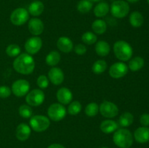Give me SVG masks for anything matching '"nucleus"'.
<instances>
[{
  "instance_id": "1a4fd4ad",
  "label": "nucleus",
  "mask_w": 149,
  "mask_h": 148,
  "mask_svg": "<svg viewBox=\"0 0 149 148\" xmlns=\"http://www.w3.org/2000/svg\"><path fill=\"white\" fill-rule=\"evenodd\" d=\"M99 111L103 117L108 118H114L119 114V108L117 105L107 100H105L101 103L99 107Z\"/></svg>"
},
{
  "instance_id": "e433bc0d",
  "label": "nucleus",
  "mask_w": 149,
  "mask_h": 148,
  "mask_svg": "<svg viewBox=\"0 0 149 148\" xmlns=\"http://www.w3.org/2000/svg\"><path fill=\"white\" fill-rule=\"evenodd\" d=\"M74 52L79 55H83L87 52V47L82 44H78L74 47Z\"/></svg>"
},
{
  "instance_id": "9b49d317",
  "label": "nucleus",
  "mask_w": 149,
  "mask_h": 148,
  "mask_svg": "<svg viewBox=\"0 0 149 148\" xmlns=\"http://www.w3.org/2000/svg\"><path fill=\"white\" fill-rule=\"evenodd\" d=\"M128 70V66L125 62H115L109 68V75L113 78H120L127 75Z\"/></svg>"
},
{
  "instance_id": "a878e982",
  "label": "nucleus",
  "mask_w": 149,
  "mask_h": 148,
  "mask_svg": "<svg viewBox=\"0 0 149 148\" xmlns=\"http://www.w3.org/2000/svg\"><path fill=\"white\" fill-rule=\"evenodd\" d=\"M92 28H93L94 33L98 35L103 34L107 30V25L104 20L101 19L95 20L92 24Z\"/></svg>"
},
{
  "instance_id": "72a5a7b5",
  "label": "nucleus",
  "mask_w": 149,
  "mask_h": 148,
  "mask_svg": "<svg viewBox=\"0 0 149 148\" xmlns=\"http://www.w3.org/2000/svg\"><path fill=\"white\" fill-rule=\"evenodd\" d=\"M19 114L21 117L24 118H31L33 115V110L32 108L29 104H22L19 107Z\"/></svg>"
},
{
  "instance_id": "c85d7f7f",
  "label": "nucleus",
  "mask_w": 149,
  "mask_h": 148,
  "mask_svg": "<svg viewBox=\"0 0 149 148\" xmlns=\"http://www.w3.org/2000/svg\"><path fill=\"white\" fill-rule=\"evenodd\" d=\"M93 8V2L90 0H81L77 4V10L82 14L88 13Z\"/></svg>"
},
{
  "instance_id": "f3484780",
  "label": "nucleus",
  "mask_w": 149,
  "mask_h": 148,
  "mask_svg": "<svg viewBox=\"0 0 149 148\" xmlns=\"http://www.w3.org/2000/svg\"><path fill=\"white\" fill-rule=\"evenodd\" d=\"M56 97L58 102L61 104H68L71 103V100H72L73 94L71 90L65 87H63L57 91Z\"/></svg>"
},
{
  "instance_id": "79ce46f5",
  "label": "nucleus",
  "mask_w": 149,
  "mask_h": 148,
  "mask_svg": "<svg viewBox=\"0 0 149 148\" xmlns=\"http://www.w3.org/2000/svg\"><path fill=\"white\" fill-rule=\"evenodd\" d=\"M101 148H108V147H102Z\"/></svg>"
},
{
  "instance_id": "c756f323",
  "label": "nucleus",
  "mask_w": 149,
  "mask_h": 148,
  "mask_svg": "<svg viewBox=\"0 0 149 148\" xmlns=\"http://www.w3.org/2000/svg\"><path fill=\"white\" fill-rule=\"evenodd\" d=\"M99 112V106L96 102H90L86 106L84 113L89 117H95Z\"/></svg>"
},
{
  "instance_id": "4c0bfd02",
  "label": "nucleus",
  "mask_w": 149,
  "mask_h": 148,
  "mask_svg": "<svg viewBox=\"0 0 149 148\" xmlns=\"http://www.w3.org/2000/svg\"><path fill=\"white\" fill-rule=\"evenodd\" d=\"M140 123L143 126H149V114L148 113H143L141 115L140 118Z\"/></svg>"
},
{
  "instance_id": "0eeeda50",
  "label": "nucleus",
  "mask_w": 149,
  "mask_h": 148,
  "mask_svg": "<svg viewBox=\"0 0 149 148\" xmlns=\"http://www.w3.org/2000/svg\"><path fill=\"white\" fill-rule=\"evenodd\" d=\"M29 13L25 8L19 7L13 10L10 15V21L15 26H22L28 21Z\"/></svg>"
},
{
  "instance_id": "4468645a",
  "label": "nucleus",
  "mask_w": 149,
  "mask_h": 148,
  "mask_svg": "<svg viewBox=\"0 0 149 148\" xmlns=\"http://www.w3.org/2000/svg\"><path fill=\"white\" fill-rule=\"evenodd\" d=\"M48 78L54 85H60L64 81V73L61 68L53 67L48 72Z\"/></svg>"
},
{
  "instance_id": "6ab92c4d",
  "label": "nucleus",
  "mask_w": 149,
  "mask_h": 148,
  "mask_svg": "<svg viewBox=\"0 0 149 148\" xmlns=\"http://www.w3.org/2000/svg\"><path fill=\"white\" fill-rule=\"evenodd\" d=\"M100 130L104 133H111L116 131L119 128V124L113 120H105L100 126Z\"/></svg>"
},
{
  "instance_id": "393cba45",
  "label": "nucleus",
  "mask_w": 149,
  "mask_h": 148,
  "mask_svg": "<svg viewBox=\"0 0 149 148\" xmlns=\"http://www.w3.org/2000/svg\"><path fill=\"white\" fill-rule=\"evenodd\" d=\"M134 121V116L132 113L129 112H125L122 113L119 119V126L126 128L132 124Z\"/></svg>"
},
{
  "instance_id": "6e6552de",
  "label": "nucleus",
  "mask_w": 149,
  "mask_h": 148,
  "mask_svg": "<svg viewBox=\"0 0 149 148\" xmlns=\"http://www.w3.org/2000/svg\"><path fill=\"white\" fill-rule=\"evenodd\" d=\"M45 99V93L41 89H33L29 91L26 97V102L28 104L33 107L41 105L44 102Z\"/></svg>"
},
{
  "instance_id": "c03bdc74",
  "label": "nucleus",
  "mask_w": 149,
  "mask_h": 148,
  "mask_svg": "<svg viewBox=\"0 0 149 148\" xmlns=\"http://www.w3.org/2000/svg\"><path fill=\"white\" fill-rule=\"evenodd\" d=\"M33 1H36V0H33Z\"/></svg>"
},
{
  "instance_id": "4be33fe9",
  "label": "nucleus",
  "mask_w": 149,
  "mask_h": 148,
  "mask_svg": "<svg viewBox=\"0 0 149 148\" xmlns=\"http://www.w3.org/2000/svg\"><path fill=\"white\" fill-rule=\"evenodd\" d=\"M110 7L106 1H100L94 9V14L97 17H103L109 13Z\"/></svg>"
},
{
  "instance_id": "c9c22d12",
  "label": "nucleus",
  "mask_w": 149,
  "mask_h": 148,
  "mask_svg": "<svg viewBox=\"0 0 149 148\" xmlns=\"http://www.w3.org/2000/svg\"><path fill=\"white\" fill-rule=\"evenodd\" d=\"M12 90L10 87L7 86H0V98L5 99L11 95Z\"/></svg>"
},
{
  "instance_id": "f257e3e1",
  "label": "nucleus",
  "mask_w": 149,
  "mask_h": 148,
  "mask_svg": "<svg viewBox=\"0 0 149 148\" xmlns=\"http://www.w3.org/2000/svg\"><path fill=\"white\" fill-rule=\"evenodd\" d=\"M13 68L16 72L23 75L32 73L35 68L34 59L28 53H22L15 59Z\"/></svg>"
},
{
  "instance_id": "f704fd0d",
  "label": "nucleus",
  "mask_w": 149,
  "mask_h": 148,
  "mask_svg": "<svg viewBox=\"0 0 149 148\" xmlns=\"http://www.w3.org/2000/svg\"><path fill=\"white\" fill-rule=\"evenodd\" d=\"M49 79L45 75H39L36 81L37 86L41 89H46L49 86Z\"/></svg>"
},
{
  "instance_id": "ddd939ff",
  "label": "nucleus",
  "mask_w": 149,
  "mask_h": 148,
  "mask_svg": "<svg viewBox=\"0 0 149 148\" xmlns=\"http://www.w3.org/2000/svg\"><path fill=\"white\" fill-rule=\"evenodd\" d=\"M28 28H29V32L32 35L39 36L43 33L45 26H44V23L42 20L34 17L29 20V24H28Z\"/></svg>"
},
{
  "instance_id": "ea45409f",
  "label": "nucleus",
  "mask_w": 149,
  "mask_h": 148,
  "mask_svg": "<svg viewBox=\"0 0 149 148\" xmlns=\"http://www.w3.org/2000/svg\"><path fill=\"white\" fill-rule=\"evenodd\" d=\"M138 1H139V0H127V1L129 3H136L138 2Z\"/></svg>"
},
{
  "instance_id": "2f4dec72",
  "label": "nucleus",
  "mask_w": 149,
  "mask_h": 148,
  "mask_svg": "<svg viewBox=\"0 0 149 148\" xmlns=\"http://www.w3.org/2000/svg\"><path fill=\"white\" fill-rule=\"evenodd\" d=\"M81 104L79 101H74L68 105V112L71 115H77L81 112Z\"/></svg>"
},
{
  "instance_id": "a211bd4d",
  "label": "nucleus",
  "mask_w": 149,
  "mask_h": 148,
  "mask_svg": "<svg viewBox=\"0 0 149 148\" xmlns=\"http://www.w3.org/2000/svg\"><path fill=\"white\" fill-rule=\"evenodd\" d=\"M58 49L64 53H69L74 49V44L71 39L66 36H61L57 41Z\"/></svg>"
},
{
  "instance_id": "cd10ccee",
  "label": "nucleus",
  "mask_w": 149,
  "mask_h": 148,
  "mask_svg": "<svg viewBox=\"0 0 149 148\" xmlns=\"http://www.w3.org/2000/svg\"><path fill=\"white\" fill-rule=\"evenodd\" d=\"M107 67L108 65L106 61L103 60V59H98L94 62L92 70L94 73L99 75V74H101L105 72L106 70L107 69Z\"/></svg>"
},
{
  "instance_id": "f03ea898",
  "label": "nucleus",
  "mask_w": 149,
  "mask_h": 148,
  "mask_svg": "<svg viewBox=\"0 0 149 148\" xmlns=\"http://www.w3.org/2000/svg\"><path fill=\"white\" fill-rule=\"evenodd\" d=\"M113 142L119 148H130L133 144V136L128 129H119L113 132Z\"/></svg>"
},
{
  "instance_id": "7c9ffc66",
  "label": "nucleus",
  "mask_w": 149,
  "mask_h": 148,
  "mask_svg": "<svg viewBox=\"0 0 149 148\" xmlns=\"http://www.w3.org/2000/svg\"><path fill=\"white\" fill-rule=\"evenodd\" d=\"M81 40L85 44L92 45L94 44L97 41V36L93 32H85L81 36Z\"/></svg>"
},
{
  "instance_id": "dca6fc26",
  "label": "nucleus",
  "mask_w": 149,
  "mask_h": 148,
  "mask_svg": "<svg viewBox=\"0 0 149 148\" xmlns=\"http://www.w3.org/2000/svg\"><path fill=\"white\" fill-rule=\"evenodd\" d=\"M134 138L138 143L144 144L149 142V128L141 126L138 128L134 132Z\"/></svg>"
},
{
  "instance_id": "5701e85b",
  "label": "nucleus",
  "mask_w": 149,
  "mask_h": 148,
  "mask_svg": "<svg viewBox=\"0 0 149 148\" xmlns=\"http://www.w3.org/2000/svg\"><path fill=\"white\" fill-rule=\"evenodd\" d=\"M130 23L134 28H139L143 24L144 18L143 15L140 12H132L130 16Z\"/></svg>"
},
{
  "instance_id": "b1692460",
  "label": "nucleus",
  "mask_w": 149,
  "mask_h": 148,
  "mask_svg": "<svg viewBox=\"0 0 149 148\" xmlns=\"http://www.w3.org/2000/svg\"><path fill=\"white\" fill-rule=\"evenodd\" d=\"M145 64V61H144L143 58L141 57H135L130 59L129 62V65H128V68L132 71H138L143 68Z\"/></svg>"
},
{
  "instance_id": "423d86ee",
  "label": "nucleus",
  "mask_w": 149,
  "mask_h": 148,
  "mask_svg": "<svg viewBox=\"0 0 149 148\" xmlns=\"http://www.w3.org/2000/svg\"><path fill=\"white\" fill-rule=\"evenodd\" d=\"M47 115L50 120L61 121L66 115V109L61 103H53L48 107Z\"/></svg>"
},
{
  "instance_id": "7ed1b4c3",
  "label": "nucleus",
  "mask_w": 149,
  "mask_h": 148,
  "mask_svg": "<svg viewBox=\"0 0 149 148\" xmlns=\"http://www.w3.org/2000/svg\"><path fill=\"white\" fill-rule=\"evenodd\" d=\"M113 53L117 59L126 62L131 59L133 54L132 46L125 41H118L113 44Z\"/></svg>"
},
{
  "instance_id": "a19ab883",
  "label": "nucleus",
  "mask_w": 149,
  "mask_h": 148,
  "mask_svg": "<svg viewBox=\"0 0 149 148\" xmlns=\"http://www.w3.org/2000/svg\"><path fill=\"white\" fill-rule=\"evenodd\" d=\"M92 2H100V1H103V0H90Z\"/></svg>"
},
{
  "instance_id": "f8f14e48",
  "label": "nucleus",
  "mask_w": 149,
  "mask_h": 148,
  "mask_svg": "<svg viewBox=\"0 0 149 148\" xmlns=\"http://www.w3.org/2000/svg\"><path fill=\"white\" fill-rule=\"evenodd\" d=\"M42 46V41L38 36H33L28 39L25 43V49L29 55H35L39 52Z\"/></svg>"
},
{
  "instance_id": "2eb2a0df",
  "label": "nucleus",
  "mask_w": 149,
  "mask_h": 148,
  "mask_svg": "<svg viewBox=\"0 0 149 148\" xmlns=\"http://www.w3.org/2000/svg\"><path fill=\"white\" fill-rule=\"evenodd\" d=\"M31 133V130L30 126L26 123H20L16 128V138L22 142L27 140L30 136Z\"/></svg>"
},
{
  "instance_id": "20e7f679",
  "label": "nucleus",
  "mask_w": 149,
  "mask_h": 148,
  "mask_svg": "<svg viewBox=\"0 0 149 148\" xmlns=\"http://www.w3.org/2000/svg\"><path fill=\"white\" fill-rule=\"evenodd\" d=\"M111 13L116 18H124L130 12V5L124 0H116L111 4Z\"/></svg>"
},
{
  "instance_id": "412c9836",
  "label": "nucleus",
  "mask_w": 149,
  "mask_h": 148,
  "mask_svg": "<svg viewBox=\"0 0 149 148\" xmlns=\"http://www.w3.org/2000/svg\"><path fill=\"white\" fill-rule=\"evenodd\" d=\"M111 48L109 43L105 41H99L96 43L95 52L100 57H106L110 53Z\"/></svg>"
},
{
  "instance_id": "37998d69",
  "label": "nucleus",
  "mask_w": 149,
  "mask_h": 148,
  "mask_svg": "<svg viewBox=\"0 0 149 148\" xmlns=\"http://www.w3.org/2000/svg\"><path fill=\"white\" fill-rule=\"evenodd\" d=\"M147 1H148V4H149V0H147Z\"/></svg>"
},
{
  "instance_id": "473e14b6",
  "label": "nucleus",
  "mask_w": 149,
  "mask_h": 148,
  "mask_svg": "<svg viewBox=\"0 0 149 148\" xmlns=\"http://www.w3.org/2000/svg\"><path fill=\"white\" fill-rule=\"evenodd\" d=\"M6 54L10 57H15L20 54V47L17 44H10L6 49Z\"/></svg>"
},
{
  "instance_id": "39448f33",
  "label": "nucleus",
  "mask_w": 149,
  "mask_h": 148,
  "mask_svg": "<svg viewBox=\"0 0 149 148\" xmlns=\"http://www.w3.org/2000/svg\"><path fill=\"white\" fill-rule=\"evenodd\" d=\"M30 126L34 131L43 132L49 128L50 120L47 117L41 115H36L31 117Z\"/></svg>"
},
{
  "instance_id": "58836bf2",
  "label": "nucleus",
  "mask_w": 149,
  "mask_h": 148,
  "mask_svg": "<svg viewBox=\"0 0 149 148\" xmlns=\"http://www.w3.org/2000/svg\"><path fill=\"white\" fill-rule=\"evenodd\" d=\"M47 148H65V147L63 146L61 144H52V145H49Z\"/></svg>"
},
{
  "instance_id": "bb28decb",
  "label": "nucleus",
  "mask_w": 149,
  "mask_h": 148,
  "mask_svg": "<svg viewBox=\"0 0 149 148\" xmlns=\"http://www.w3.org/2000/svg\"><path fill=\"white\" fill-rule=\"evenodd\" d=\"M60 60H61V55L57 51H52L49 52L46 57L45 59V62L49 66H55L59 63Z\"/></svg>"
},
{
  "instance_id": "aec40b11",
  "label": "nucleus",
  "mask_w": 149,
  "mask_h": 148,
  "mask_svg": "<svg viewBox=\"0 0 149 148\" xmlns=\"http://www.w3.org/2000/svg\"><path fill=\"white\" fill-rule=\"evenodd\" d=\"M44 10H45V5L43 3L39 0H36L29 4L28 12L32 16L36 17V16H39L40 15H42L44 12Z\"/></svg>"
},
{
  "instance_id": "9d476101",
  "label": "nucleus",
  "mask_w": 149,
  "mask_h": 148,
  "mask_svg": "<svg viewBox=\"0 0 149 148\" xmlns=\"http://www.w3.org/2000/svg\"><path fill=\"white\" fill-rule=\"evenodd\" d=\"M30 89V84L25 79H18L12 85V92L16 97H21L26 95Z\"/></svg>"
}]
</instances>
